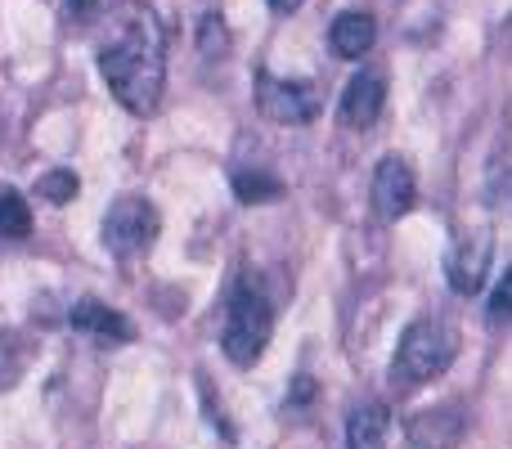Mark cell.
<instances>
[{
  "label": "cell",
  "instance_id": "5b68a950",
  "mask_svg": "<svg viewBox=\"0 0 512 449\" xmlns=\"http://www.w3.org/2000/svg\"><path fill=\"white\" fill-rule=\"evenodd\" d=\"M256 108L279 126H306L319 117V90L306 81H279L261 72L256 77Z\"/></svg>",
  "mask_w": 512,
  "mask_h": 449
},
{
  "label": "cell",
  "instance_id": "8992f818",
  "mask_svg": "<svg viewBox=\"0 0 512 449\" xmlns=\"http://www.w3.org/2000/svg\"><path fill=\"white\" fill-rule=\"evenodd\" d=\"M414 203H418L414 167H409L405 158H396V153H387V158L373 167V212H378L382 221H405V216L414 212Z\"/></svg>",
  "mask_w": 512,
  "mask_h": 449
},
{
  "label": "cell",
  "instance_id": "5bb4252c",
  "mask_svg": "<svg viewBox=\"0 0 512 449\" xmlns=\"http://www.w3.org/2000/svg\"><path fill=\"white\" fill-rule=\"evenodd\" d=\"M77 189H81L77 171L59 167V171H45V176H41V185H36V194H41V198H50V203H72V198H77Z\"/></svg>",
  "mask_w": 512,
  "mask_h": 449
},
{
  "label": "cell",
  "instance_id": "277c9868",
  "mask_svg": "<svg viewBox=\"0 0 512 449\" xmlns=\"http://www.w3.org/2000/svg\"><path fill=\"white\" fill-rule=\"evenodd\" d=\"M158 207L144 194H122L104 216V247L117 256V261H131V256H144L158 238Z\"/></svg>",
  "mask_w": 512,
  "mask_h": 449
},
{
  "label": "cell",
  "instance_id": "2e32d148",
  "mask_svg": "<svg viewBox=\"0 0 512 449\" xmlns=\"http://www.w3.org/2000/svg\"><path fill=\"white\" fill-rule=\"evenodd\" d=\"M117 5H122V0H68V9L77 18H104V14H113Z\"/></svg>",
  "mask_w": 512,
  "mask_h": 449
},
{
  "label": "cell",
  "instance_id": "ba28073f",
  "mask_svg": "<svg viewBox=\"0 0 512 449\" xmlns=\"http://www.w3.org/2000/svg\"><path fill=\"white\" fill-rule=\"evenodd\" d=\"M387 104V72L382 68H364L351 77V86L342 90V126H373L382 117Z\"/></svg>",
  "mask_w": 512,
  "mask_h": 449
},
{
  "label": "cell",
  "instance_id": "e0dca14e",
  "mask_svg": "<svg viewBox=\"0 0 512 449\" xmlns=\"http://www.w3.org/2000/svg\"><path fill=\"white\" fill-rule=\"evenodd\" d=\"M270 9H274V14H297L301 0H270Z\"/></svg>",
  "mask_w": 512,
  "mask_h": 449
},
{
  "label": "cell",
  "instance_id": "9c48e42d",
  "mask_svg": "<svg viewBox=\"0 0 512 449\" xmlns=\"http://www.w3.org/2000/svg\"><path fill=\"white\" fill-rule=\"evenodd\" d=\"M373 41H378V23H373V14H360V9L337 14L333 27H328V50L337 59H364L373 50Z\"/></svg>",
  "mask_w": 512,
  "mask_h": 449
},
{
  "label": "cell",
  "instance_id": "8fae6325",
  "mask_svg": "<svg viewBox=\"0 0 512 449\" xmlns=\"http://www.w3.org/2000/svg\"><path fill=\"white\" fill-rule=\"evenodd\" d=\"M387 432L391 409L369 400V405L351 409V418H346V449H387Z\"/></svg>",
  "mask_w": 512,
  "mask_h": 449
},
{
  "label": "cell",
  "instance_id": "4fadbf2b",
  "mask_svg": "<svg viewBox=\"0 0 512 449\" xmlns=\"http://www.w3.org/2000/svg\"><path fill=\"white\" fill-rule=\"evenodd\" d=\"M279 194H283V185L270 171H234V198L239 203H270Z\"/></svg>",
  "mask_w": 512,
  "mask_h": 449
},
{
  "label": "cell",
  "instance_id": "52a82bcc",
  "mask_svg": "<svg viewBox=\"0 0 512 449\" xmlns=\"http://www.w3.org/2000/svg\"><path fill=\"white\" fill-rule=\"evenodd\" d=\"M490 261H495V234H468L450 247L445 256V274H450V288L472 297V292L486 288V274H490Z\"/></svg>",
  "mask_w": 512,
  "mask_h": 449
},
{
  "label": "cell",
  "instance_id": "30bf717a",
  "mask_svg": "<svg viewBox=\"0 0 512 449\" xmlns=\"http://www.w3.org/2000/svg\"><path fill=\"white\" fill-rule=\"evenodd\" d=\"M72 328L86 337H104V342H126V337H131V324H126L113 306H104V301H95V297H81L77 306H72Z\"/></svg>",
  "mask_w": 512,
  "mask_h": 449
},
{
  "label": "cell",
  "instance_id": "7c38bea8",
  "mask_svg": "<svg viewBox=\"0 0 512 449\" xmlns=\"http://www.w3.org/2000/svg\"><path fill=\"white\" fill-rule=\"evenodd\" d=\"M32 234V212H27L23 194L0 185V238H27Z\"/></svg>",
  "mask_w": 512,
  "mask_h": 449
},
{
  "label": "cell",
  "instance_id": "3957f363",
  "mask_svg": "<svg viewBox=\"0 0 512 449\" xmlns=\"http://www.w3.org/2000/svg\"><path fill=\"white\" fill-rule=\"evenodd\" d=\"M454 355H459V333L441 315H418L396 346V378L405 387L436 382L454 364Z\"/></svg>",
  "mask_w": 512,
  "mask_h": 449
},
{
  "label": "cell",
  "instance_id": "6da1fadb",
  "mask_svg": "<svg viewBox=\"0 0 512 449\" xmlns=\"http://www.w3.org/2000/svg\"><path fill=\"white\" fill-rule=\"evenodd\" d=\"M113 99L135 117H149L167 86V36L149 5H131L113 41L99 45L95 54Z\"/></svg>",
  "mask_w": 512,
  "mask_h": 449
},
{
  "label": "cell",
  "instance_id": "7a4b0ae2",
  "mask_svg": "<svg viewBox=\"0 0 512 449\" xmlns=\"http://www.w3.org/2000/svg\"><path fill=\"white\" fill-rule=\"evenodd\" d=\"M274 333V297L261 288L256 274H243L230 292V306H225V328H221V346L239 369H252L261 360V351L270 346Z\"/></svg>",
  "mask_w": 512,
  "mask_h": 449
},
{
  "label": "cell",
  "instance_id": "9a60e30c",
  "mask_svg": "<svg viewBox=\"0 0 512 449\" xmlns=\"http://www.w3.org/2000/svg\"><path fill=\"white\" fill-rule=\"evenodd\" d=\"M490 319H499V324L512 319V265L504 270V279L495 283V292H490Z\"/></svg>",
  "mask_w": 512,
  "mask_h": 449
}]
</instances>
